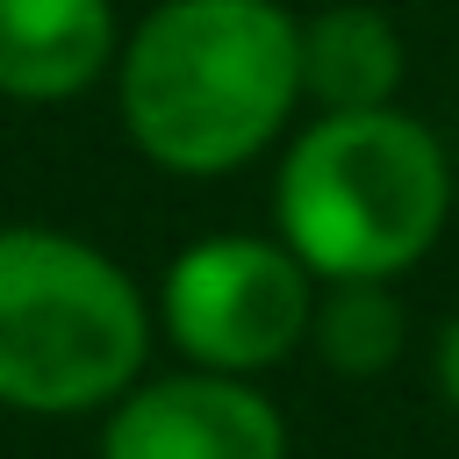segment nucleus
<instances>
[{
	"instance_id": "f257e3e1",
	"label": "nucleus",
	"mask_w": 459,
	"mask_h": 459,
	"mask_svg": "<svg viewBox=\"0 0 459 459\" xmlns=\"http://www.w3.org/2000/svg\"><path fill=\"white\" fill-rule=\"evenodd\" d=\"M115 108L158 172H244L301 115L294 14L280 0H158L122 36Z\"/></svg>"
},
{
	"instance_id": "f03ea898",
	"label": "nucleus",
	"mask_w": 459,
	"mask_h": 459,
	"mask_svg": "<svg viewBox=\"0 0 459 459\" xmlns=\"http://www.w3.org/2000/svg\"><path fill=\"white\" fill-rule=\"evenodd\" d=\"M452 222L445 136L409 108L308 115L273 172V237L316 280H402Z\"/></svg>"
},
{
	"instance_id": "7ed1b4c3",
	"label": "nucleus",
	"mask_w": 459,
	"mask_h": 459,
	"mask_svg": "<svg viewBox=\"0 0 459 459\" xmlns=\"http://www.w3.org/2000/svg\"><path fill=\"white\" fill-rule=\"evenodd\" d=\"M143 287L86 237L50 222L0 230V409L93 416L143 380Z\"/></svg>"
},
{
	"instance_id": "20e7f679",
	"label": "nucleus",
	"mask_w": 459,
	"mask_h": 459,
	"mask_svg": "<svg viewBox=\"0 0 459 459\" xmlns=\"http://www.w3.org/2000/svg\"><path fill=\"white\" fill-rule=\"evenodd\" d=\"M316 273L280 237H201L158 280V330L201 373L258 380L308 344Z\"/></svg>"
},
{
	"instance_id": "39448f33",
	"label": "nucleus",
	"mask_w": 459,
	"mask_h": 459,
	"mask_svg": "<svg viewBox=\"0 0 459 459\" xmlns=\"http://www.w3.org/2000/svg\"><path fill=\"white\" fill-rule=\"evenodd\" d=\"M100 459H287V416L258 380L186 366L100 409Z\"/></svg>"
},
{
	"instance_id": "423d86ee",
	"label": "nucleus",
	"mask_w": 459,
	"mask_h": 459,
	"mask_svg": "<svg viewBox=\"0 0 459 459\" xmlns=\"http://www.w3.org/2000/svg\"><path fill=\"white\" fill-rule=\"evenodd\" d=\"M301 43V108L308 115H373L402 108L409 43L402 22L373 0H330L316 14H294Z\"/></svg>"
},
{
	"instance_id": "0eeeda50",
	"label": "nucleus",
	"mask_w": 459,
	"mask_h": 459,
	"mask_svg": "<svg viewBox=\"0 0 459 459\" xmlns=\"http://www.w3.org/2000/svg\"><path fill=\"white\" fill-rule=\"evenodd\" d=\"M122 57L115 0H0V93L79 100Z\"/></svg>"
},
{
	"instance_id": "6e6552de",
	"label": "nucleus",
	"mask_w": 459,
	"mask_h": 459,
	"mask_svg": "<svg viewBox=\"0 0 459 459\" xmlns=\"http://www.w3.org/2000/svg\"><path fill=\"white\" fill-rule=\"evenodd\" d=\"M308 344L344 380L387 373L402 359V344H409V308H402L394 280H323L316 316H308Z\"/></svg>"
},
{
	"instance_id": "1a4fd4ad",
	"label": "nucleus",
	"mask_w": 459,
	"mask_h": 459,
	"mask_svg": "<svg viewBox=\"0 0 459 459\" xmlns=\"http://www.w3.org/2000/svg\"><path fill=\"white\" fill-rule=\"evenodd\" d=\"M430 387H437V402L459 416V316L437 330V344H430Z\"/></svg>"
}]
</instances>
